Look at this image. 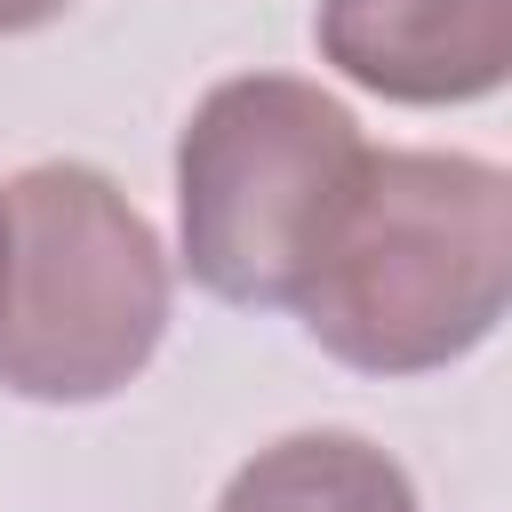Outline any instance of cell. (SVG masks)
Wrapping results in <instances>:
<instances>
[{"label":"cell","mask_w":512,"mask_h":512,"mask_svg":"<svg viewBox=\"0 0 512 512\" xmlns=\"http://www.w3.org/2000/svg\"><path fill=\"white\" fill-rule=\"evenodd\" d=\"M0 256H8V224H0Z\"/></svg>","instance_id":"obj_7"},{"label":"cell","mask_w":512,"mask_h":512,"mask_svg":"<svg viewBox=\"0 0 512 512\" xmlns=\"http://www.w3.org/2000/svg\"><path fill=\"white\" fill-rule=\"evenodd\" d=\"M216 512H416V488L360 432H288L224 480Z\"/></svg>","instance_id":"obj_5"},{"label":"cell","mask_w":512,"mask_h":512,"mask_svg":"<svg viewBox=\"0 0 512 512\" xmlns=\"http://www.w3.org/2000/svg\"><path fill=\"white\" fill-rule=\"evenodd\" d=\"M368 136L344 96L296 72H240L216 80L184 136H176V232H184V272L256 312H296L312 288L360 168Z\"/></svg>","instance_id":"obj_2"},{"label":"cell","mask_w":512,"mask_h":512,"mask_svg":"<svg viewBox=\"0 0 512 512\" xmlns=\"http://www.w3.org/2000/svg\"><path fill=\"white\" fill-rule=\"evenodd\" d=\"M72 0H0V40L8 32H40V24H56Z\"/></svg>","instance_id":"obj_6"},{"label":"cell","mask_w":512,"mask_h":512,"mask_svg":"<svg viewBox=\"0 0 512 512\" xmlns=\"http://www.w3.org/2000/svg\"><path fill=\"white\" fill-rule=\"evenodd\" d=\"M0 392L112 400L168 336V248L152 216L88 160H40L0 184Z\"/></svg>","instance_id":"obj_3"},{"label":"cell","mask_w":512,"mask_h":512,"mask_svg":"<svg viewBox=\"0 0 512 512\" xmlns=\"http://www.w3.org/2000/svg\"><path fill=\"white\" fill-rule=\"evenodd\" d=\"M512 296V184L472 152H368L360 192L296 296L304 336L360 376L480 352Z\"/></svg>","instance_id":"obj_1"},{"label":"cell","mask_w":512,"mask_h":512,"mask_svg":"<svg viewBox=\"0 0 512 512\" xmlns=\"http://www.w3.org/2000/svg\"><path fill=\"white\" fill-rule=\"evenodd\" d=\"M312 40L384 104H480L512 72V0H320Z\"/></svg>","instance_id":"obj_4"}]
</instances>
